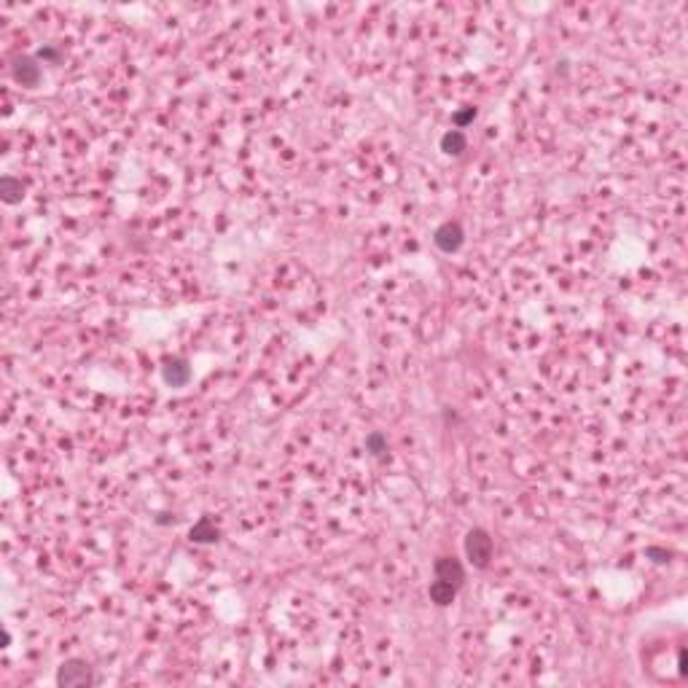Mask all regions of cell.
<instances>
[{
	"mask_svg": "<svg viewBox=\"0 0 688 688\" xmlns=\"http://www.w3.org/2000/svg\"><path fill=\"white\" fill-rule=\"evenodd\" d=\"M97 683V675L84 659H68L57 669V686L59 688H86Z\"/></svg>",
	"mask_w": 688,
	"mask_h": 688,
	"instance_id": "cell-1",
	"label": "cell"
},
{
	"mask_svg": "<svg viewBox=\"0 0 688 688\" xmlns=\"http://www.w3.org/2000/svg\"><path fill=\"white\" fill-rule=\"evenodd\" d=\"M463 548H466V557L470 560V565L479 567V570H484V567H490L492 562V554H495V543H492L490 533L487 530H481V527H473L470 533L466 535V543H463Z\"/></svg>",
	"mask_w": 688,
	"mask_h": 688,
	"instance_id": "cell-2",
	"label": "cell"
},
{
	"mask_svg": "<svg viewBox=\"0 0 688 688\" xmlns=\"http://www.w3.org/2000/svg\"><path fill=\"white\" fill-rule=\"evenodd\" d=\"M11 75H14L17 84H22L27 89H35V86L41 84V78H44V70H41V65H38L35 57H30V54H17V57L11 59Z\"/></svg>",
	"mask_w": 688,
	"mask_h": 688,
	"instance_id": "cell-3",
	"label": "cell"
},
{
	"mask_svg": "<svg viewBox=\"0 0 688 688\" xmlns=\"http://www.w3.org/2000/svg\"><path fill=\"white\" fill-rule=\"evenodd\" d=\"M433 242L441 253H457L463 242H466V231L457 221H443L436 231H433Z\"/></svg>",
	"mask_w": 688,
	"mask_h": 688,
	"instance_id": "cell-4",
	"label": "cell"
},
{
	"mask_svg": "<svg viewBox=\"0 0 688 688\" xmlns=\"http://www.w3.org/2000/svg\"><path fill=\"white\" fill-rule=\"evenodd\" d=\"M433 573H436V578L449 581V584L457 586V589L466 584V567H463V562H460L457 557H439V560L433 562Z\"/></svg>",
	"mask_w": 688,
	"mask_h": 688,
	"instance_id": "cell-5",
	"label": "cell"
},
{
	"mask_svg": "<svg viewBox=\"0 0 688 688\" xmlns=\"http://www.w3.org/2000/svg\"><path fill=\"white\" fill-rule=\"evenodd\" d=\"M162 376H164V382L172 385V388H183L191 379V366L183 358H172V361H167L162 366Z\"/></svg>",
	"mask_w": 688,
	"mask_h": 688,
	"instance_id": "cell-6",
	"label": "cell"
},
{
	"mask_svg": "<svg viewBox=\"0 0 688 688\" xmlns=\"http://www.w3.org/2000/svg\"><path fill=\"white\" fill-rule=\"evenodd\" d=\"M189 535H191V541L194 543H216L218 538H221V530L213 524V519H210V516H202L197 524L191 527V533H189Z\"/></svg>",
	"mask_w": 688,
	"mask_h": 688,
	"instance_id": "cell-7",
	"label": "cell"
},
{
	"mask_svg": "<svg viewBox=\"0 0 688 688\" xmlns=\"http://www.w3.org/2000/svg\"><path fill=\"white\" fill-rule=\"evenodd\" d=\"M22 197H25V186L19 178H14V175L0 178V199L6 204H17V202H22Z\"/></svg>",
	"mask_w": 688,
	"mask_h": 688,
	"instance_id": "cell-8",
	"label": "cell"
},
{
	"mask_svg": "<svg viewBox=\"0 0 688 688\" xmlns=\"http://www.w3.org/2000/svg\"><path fill=\"white\" fill-rule=\"evenodd\" d=\"M455 597H457V586H452L449 581H441V578H436L433 584H430V600L439 605V608H446V605H452L455 602Z\"/></svg>",
	"mask_w": 688,
	"mask_h": 688,
	"instance_id": "cell-9",
	"label": "cell"
},
{
	"mask_svg": "<svg viewBox=\"0 0 688 688\" xmlns=\"http://www.w3.org/2000/svg\"><path fill=\"white\" fill-rule=\"evenodd\" d=\"M468 148L466 132L463 129H449L446 135L441 137V151L449 153V156H463Z\"/></svg>",
	"mask_w": 688,
	"mask_h": 688,
	"instance_id": "cell-10",
	"label": "cell"
},
{
	"mask_svg": "<svg viewBox=\"0 0 688 688\" xmlns=\"http://www.w3.org/2000/svg\"><path fill=\"white\" fill-rule=\"evenodd\" d=\"M366 449H369L371 455L382 457V455L388 452V439H385L382 433H369V436H366Z\"/></svg>",
	"mask_w": 688,
	"mask_h": 688,
	"instance_id": "cell-11",
	"label": "cell"
},
{
	"mask_svg": "<svg viewBox=\"0 0 688 688\" xmlns=\"http://www.w3.org/2000/svg\"><path fill=\"white\" fill-rule=\"evenodd\" d=\"M473 119H476V108H466V111L455 113V126H457V129H463V126H468Z\"/></svg>",
	"mask_w": 688,
	"mask_h": 688,
	"instance_id": "cell-12",
	"label": "cell"
},
{
	"mask_svg": "<svg viewBox=\"0 0 688 688\" xmlns=\"http://www.w3.org/2000/svg\"><path fill=\"white\" fill-rule=\"evenodd\" d=\"M645 557H653V562H669V551L656 548V546H648V548H645Z\"/></svg>",
	"mask_w": 688,
	"mask_h": 688,
	"instance_id": "cell-13",
	"label": "cell"
},
{
	"mask_svg": "<svg viewBox=\"0 0 688 688\" xmlns=\"http://www.w3.org/2000/svg\"><path fill=\"white\" fill-rule=\"evenodd\" d=\"M38 59H51V62H59V51L51 49V46H46V49L38 51Z\"/></svg>",
	"mask_w": 688,
	"mask_h": 688,
	"instance_id": "cell-14",
	"label": "cell"
}]
</instances>
